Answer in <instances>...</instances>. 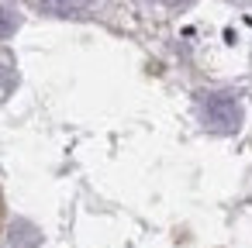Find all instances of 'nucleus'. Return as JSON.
<instances>
[{"instance_id": "obj_2", "label": "nucleus", "mask_w": 252, "mask_h": 248, "mask_svg": "<svg viewBox=\"0 0 252 248\" xmlns=\"http://www.w3.org/2000/svg\"><path fill=\"white\" fill-rule=\"evenodd\" d=\"M11 245H14V248H35V245H38V231H35L28 220H14V227H11Z\"/></svg>"}, {"instance_id": "obj_6", "label": "nucleus", "mask_w": 252, "mask_h": 248, "mask_svg": "<svg viewBox=\"0 0 252 248\" xmlns=\"http://www.w3.org/2000/svg\"><path fill=\"white\" fill-rule=\"evenodd\" d=\"M235 4H252V0H235Z\"/></svg>"}, {"instance_id": "obj_3", "label": "nucleus", "mask_w": 252, "mask_h": 248, "mask_svg": "<svg viewBox=\"0 0 252 248\" xmlns=\"http://www.w3.org/2000/svg\"><path fill=\"white\" fill-rule=\"evenodd\" d=\"M45 11H56V14H69V11H83L90 0H38Z\"/></svg>"}, {"instance_id": "obj_1", "label": "nucleus", "mask_w": 252, "mask_h": 248, "mask_svg": "<svg viewBox=\"0 0 252 248\" xmlns=\"http://www.w3.org/2000/svg\"><path fill=\"white\" fill-rule=\"evenodd\" d=\"M200 121H204V128L228 135V131H235V128L242 124V107H238L235 97L211 93V97L200 100Z\"/></svg>"}, {"instance_id": "obj_4", "label": "nucleus", "mask_w": 252, "mask_h": 248, "mask_svg": "<svg viewBox=\"0 0 252 248\" xmlns=\"http://www.w3.org/2000/svg\"><path fill=\"white\" fill-rule=\"evenodd\" d=\"M14 28H18V14L11 7H0V38L14 35Z\"/></svg>"}, {"instance_id": "obj_5", "label": "nucleus", "mask_w": 252, "mask_h": 248, "mask_svg": "<svg viewBox=\"0 0 252 248\" xmlns=\"http://www.w3.org/2000/svg\"><path fill=\"white\" fill-rule=\"evenodd\" d=\"M162 4H173V7H180V4H190V0H162Z\"/></svg>"}]
</instances>
